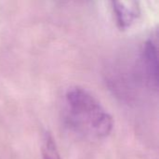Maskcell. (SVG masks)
<instances>
[{
    "label": "cell",
    "instance_id": "1",
    "mask_svg": "<svg viewBox=\"0 0 159 159\" xmlns=\"http://www.w3.org/2000/svg\"><path fill=\"white\" fill-rule=\"evenodd\" d=\"M65 99L68 119L77 131L97 139L110 135L114 127L113 117L89 91L81 87H72L66 91Z\"/></svg>",
    "mask_w": 159,
    "mask_h": 159
},
{
    "label": "cell",
    "instance_id": "2",
    "mask_svg": "<svg viewBox=\"0 0 159 159\" xmlns=\"http://www.w3.org/2000/svg\"><path fill=\"white\" fill-rule=\"evenodd\" d=\"M117 27L121 31L131 28L141 18V0H111Z\"/></svg>",
    "mask_w": 159,
    "mask_h": 159
},
{
    "label": "cell",
    "instance_id": "3",
    "mask_svg": "<svg viewBox=\"0 0 159 159\" xmlns=\"http://www.w3.org/2000/svg\"><path fill=\"white\" fill-rule=\"evenodd\" d=\"M143 59L145 63L146 72L149 80L157 87L158 84V52L157 45L152 41L148 40L145 43L143 50Z\"/></svg>",
    "mask_w": 159,
    "mask_h": 159
},
{
    "label": "cell",
    "instance_id": "4",
    "mask_svg": "<svg viewBox=\"0 0 159 159\" xmlns=\"http://www.w3.org/2000/svg\"><path fill=\"white\" fill-rule=\"evenodd\" d=\"M42 157L43 159H61L56 142L49 132H47L44 136L42 145Z\"/></svg>",
    "mask_w": 159,
    "mask_h": 159
}]
</instances>
